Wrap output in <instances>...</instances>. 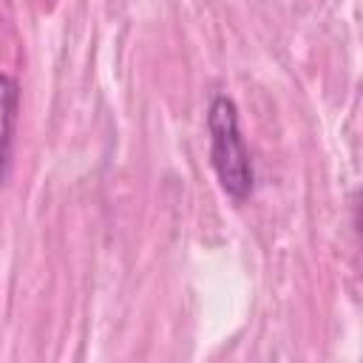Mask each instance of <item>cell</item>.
<instances>
[{
    "instance_id": "6da1fadb",
    "label": "cell",
    "mask_w": 363,
    "mask_h": 363,
    "mask_svg": "<svg viewBox=\"0 0 363 363\" xmlns=\"http://www.w3.org/2000/svg\"><path fill=\"white\" fill-rule=\"evenodd\" d=\"M207 133H210V164L216 170L221 190L235 201L250 199L255 184V170L241 136L238 108L230 96L224 94L213 96L207 108Z\"/></svg>"
},
{
    "instance_id": "7a4b0ae2",
    "label": "cell",
    "mask_w": 363,
    "mask_h": 363,
    "mask_svg": "<svg viewBox=\"0 0 363 363\" xmlns=\"http://www.w3.org/2000/svg\"><path fill=\"white\" fill-rule=\"evenodd\" d=\"M20 111V82L11 74H0V182L11 164V145Z\"/></svg>"
}]
</instances>
